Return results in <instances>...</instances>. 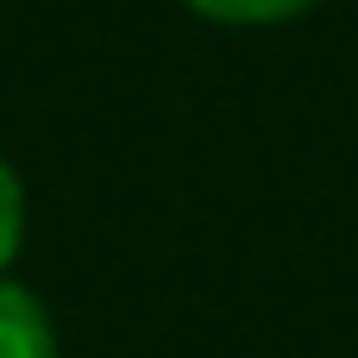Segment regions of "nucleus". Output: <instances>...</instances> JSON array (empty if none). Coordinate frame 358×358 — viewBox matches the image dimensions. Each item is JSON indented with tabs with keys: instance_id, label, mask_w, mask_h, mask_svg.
<instances>
[{
	"instance_id": "f257e3e1",
	"label": "nucleus",
	"mask_w": 358,
	"mask_h": 358,
	"mask_svg": "<svg viewBox=\"0 0 358 358\" xmlns=\"http://www.w3.org/2000/svg\"><path fill=\"white\" fill-rule=\"evenodd\" d=\"M0 358H57V327L31 289L0 277Z\"/></svg>"
},
{
	"instance_id": "f03ea898",
	"label": "nucleus",
	"mask_w": 358,
	"mask_h": 358,
	"mask_svg": "<svg viewBox=\"0 0 358 358\" xmlns=\"http://www.w3.org/2000/svg\"><path fill=\"white\" fill-rule=\"evenodd\" d=\"M189 6L214 25H283V19H302L321 0H189Z\"/></svg>"
},
{
	"instance_id": "7ed1b4c3",
	"label": "nucleus",
	"mask_w": 358,
	"mask_h": 358,
	"mask_svg": "<svg viewBox=\"0 0 358 358\" xmlns=\"http://www.w3.org/2000/svg\"><path fill=\"white\" fill-rule=\"evenodd\" d=\"M19 233H25V195H19V176L0 164V271L13 264V252H19Z\"/></svg>"
}]
</instances>
